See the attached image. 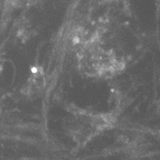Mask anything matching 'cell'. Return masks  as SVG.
I'll return each instance as SVG.
<instances>
[{
	"label": "cell",
	"instance_id": "obj_1",
	"mask_svg": "<svg viewBox=\"0 0 160 160\" xmlns=\"http://www.w3.org/2000/svg\"><path fill=\"white\" fill-rule=\"evenodd\" d=\"M45 83H44V78L43 75L39 74V73H36L35 75H32V78L29 81V88H28V92L30 94H37L38 92H40L43 90Z\"/></svg>",
	"mask_w": 160,
	"mask_h": 160
}]
</instances>
